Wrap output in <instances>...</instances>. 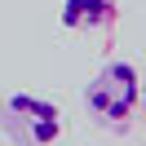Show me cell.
I'll list each match as a JSON object with an SVG mask.
<instances>
[{"label": "cell", "instance_id": "6da1fadb", "mask_svg": "<svg viewBox=\"0 0 146 146\" xmlns=\"http://www.w3.org/2000/svg\"><path fill=\"white\" fill-rule=\"evenodd\" d=\"M0 124L22 146H53L62 137V111L58 102L36 98V93H9L0 98Z\"/></svg>", "mask_w": 146, "mask_h": 146}, {"label": "cell", "instance_id": "7a4b0ae2", "mask_svg": "<svg viewBox=\"0 0 146 146\" xmlns=\"http://www.w3.org/2000/svg\"><path fill=\"white\" fill-rule=\"evenodd\" d=\"M137 93H142V80H137L133 62H106L84 89V106L102 119V124H124L137 111Z\"/></svg>", "mask_w": 146, "mask_h": 146}, {"label": "cell", "instance_id": "3957f363", "mask_svg": "<svg viewBox=\"0 0 146 146\" xmlns=\"http://www.w3.org/2000/svg\"><path fill=\"white\" fill-rule=\"evenodd\" d=\"M119 5L115 0H62V27L71 31H102L115 27Z\"/></svg>", "mask_w": 146, "mask_h": 146}, {"label": "cell", "instance_id": "277c9868", "mask_svg": "<svg viewBox=\"0 0 146 146\" xmlns=\"http://www.w3.org/2000/svg\"><path fill=\"white\" fill-rule=\"evenodd\" d=\"M137 102H142V115H146V89H142V93H137Z\"/></svg>", "mask_w": 146, "mask_h": 146}]
</instances>
